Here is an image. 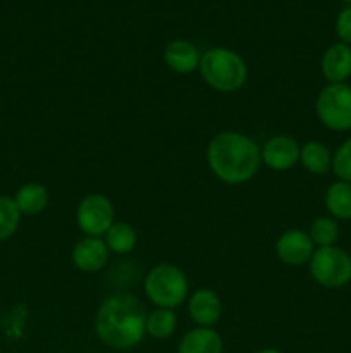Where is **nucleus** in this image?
<instances>
[{
  "label": "nucleus",
  "instance_id": "1",
  "mask_svg": "<svg viewBox=\"0 0 351 353\" xmlns=\"http://www.w3.org/2000/svg\"><path fill=\"white\" fill-rule=\"evenodd\" d=\"M147 309L129 293H116L100 303L95 316L98 340L114 350H129L147 334Z\"/></svg>",
  "mask_w": 351,
  "mask_h": 353
},
{
  "label": "nucleus",
  "instance_id": "2",
  "mask_svg": "<svg viewBox=\"0 0 351 353\" xmlns=\"http://www.w3.org/2000/svg\"><path fill=\"white\" fill-rule=\"evenodd\" d=\"M210 171L227 185H241L253 178L262 165V148L250 137L224 131L212 138L206 148Z\"/></svg>",
  "mask_w": 351,
  "mask_h": 353
},
{
  "label": "nucleus",
  "instance_id": "3",
  "mask_svg": "<svg viewBox=\"0 0 351 353\" xmlns=\"http://www.w3.org/2000/svg\"><path fill=\"white\" fill-rule=\"evenodd\" d=\"M198 71L206 85L222 93L236 92L248 78L244 59L226 47H212L203 52Z\"/></svg>",
  "mask_w": 351,
  "mask_h": 353
},
{
  "label": "nucleus",
  "instance_id": "4",
  "mask_svg": "<svg viewBox=\"0 0 351 353\" xmlns=\"http://www.w3.org/2000/svg\"><path fill=\"white\" fill-rule=\"evenodd\" d=\"M145 295L158 309H176L188 300L189 283L182 269L172 264H158L145 276Z\"/></svg>",
  "mask_w": 351,
  "mask_h": 353
},
{
  "label": "nucleus",
  "instance_id": "5",
  "mask_svg": "<svg viewBox=\"0 0 351 353\" xmlns=\"http://www.w3.org/2000/svg\"><path fill=\"white\" fill-rule=\"evenodd\" d=\"M320 123L330 131L344 133L351 130V86L348 83H329L315 100Z\"/></svg>",
  "mask_w": 351,
  "mask_h": 353
},
{
  "label": "nucleus",
  "instance_id": "6",
  "mask_svg": "<svg viewBox=\"0 0 351 353\" xmlns=\"http://www.w3.org/2000/svg\"><path fill=\"white\" fill-rule=\"evenodd\" d=\"M310 276L323 288H343L351 281V255L343 248L320 247L308 262Z\"/></svg>",
  "mask_w": 351,
  "mask_h": 353
},
{
  "label": "nucleus",
  "instance_id": "7",
  "mask_svg": "<svg viewBox=\"0 0 351 353\" xmlns=\"http://www.w3.org/2000/svg\"><path fill=\"white\" fill-rule=\"evenodd\" d=\"M114 217H116V210H114L112 202L102 193L86 195L76 210V223L86 236H103L109 228L116 223Z\"/></svg>",
  "mask_w": 351,
  "mask_h": 353
},
{
  "label": "nucleus",
  "instance_id": "8",
  "mask_svg": "<svg viewBox=\"0 0 351 353\" xmlns=\"http://www.w3.org/2000/svg\"><path fill=\"white\" fill-rule=\"evenodd\" d=\"M298 141L288 134H277L262 147V162L272 171H288L299 162Z\"/></svg>",
  "mask_w": 351,
  "mask_h": 353
},
{
  "label": "nucleus",
  "instance_id": "9",
  "mask_svg": "<svg viewBox=\"0 0 351 353\" xmlns=\"http://www.w3.org/2000/svg\"><path fill=\"white\" fill-rule=\"evenodd\" d=\"M275 252H277L279 261L284 264L303 265L308 264L315 248L308 233L301 230H288L279 236Z\"/></svg>",
  "mask_w": 351,
  "mask_h": 353
},
{
  "label": "nucleus",
  "instance_id": "10",
  "mask_svg": "<svg viewBox=\"0 0 351 353\" xmlns=\"http://www.w3.org/2000/svg\"><path fill=\"white\" fill-rule=\"evenodd\" d=\"M109 254L110 250L107 248L105 241L102 238L85 236L74 245L71 259L78 271L93 274V272H98L105 268L107 261H109Z\"/></svg>",
  "mask_w": 351,
  "mask_h": 353
},
{
  "label": "nucleus",
  "instance_id": "11",
  "mask_svg": "<svg viewBox=\"0 0 351 353\" xmlns=\"http://www.w3.org/2000/svg\"><path fill=\"white\" fill-rule=\"evenodd\" d=\"M162 59L171 71L178 72V74H189L200 68L202 54L195 43L178 38L165 45Z\"/></svg>",
  "mask_w": 351,
  "mask_h": 353
},
{
  "label": "nucleus",
  "instance_id": "12",
  "mask_svg": "<svg viewBox=\"0 0 351 353\" xmlns=\"http://www.w3.org/2000/svg\"><path fill=\"white\" fill-rule=\"evenodd\" d=\"M320 71L329 83H346L351 78V47L336 41L326 48L320 61Z\"/></svg>",
  "mask_w": 351,
  "mask_h": 353
},
{
  "label": "nucleus",
  "instance_id": "13",
  "mask_svg": "<svg viewBox=\"0 0 351 353\" xmlns=\"http://www.w3.org/2000/svg\"><path fill=\"white\" fill-rule=\"evenodd\" d=\"M188 312L191 319L202 327H212L222 314L219 295L210 288H200L188 300Z\"/></svg>",
  "mask_w": 351,
  "mask_h": 353
},
{
  "label": "nucleus",
  "instance_id": "14",
  "mask_svg": "<svg viewBox=\"0 0 351 353\" xmlns=\"http://www.w3.org/2000/svg\"><path fill=\"white\" fill-rule=\"evenodd\" d=\"M222 338L215 330L198 326L181 338L178 353H222Z\"/></svg>",
  "mask_w": 351,
  "mask_h": 353
},
{
  "label": "nucleus",
  "instance_id": "15",
  "mask_svg": "<svg viewBox=\"0 0 351 353\" xmlns=\"http://www.w3.org/2000/svg\"><path fill=\"white\" fill-rule=\"evenodd\" d=\"M48 200H50L48 190L41 183H26L14 195V202L23 216H36L43 212L48 205Z\"/></svg>",
  "mask_w": 351,
  "mask_h": 353
},
{
  "label": "nucleus",
  "instance_id": "16",
  "mask_svg": "<svg viewBox=\"0 0 351 353\" xmlns=\"http://www.w3.org/2000/svg\"><path fill=\"white\" fill-rule=\"evenodd\" d=\"M327 212L336 221H351V183L348 181H334L326 190Z\"/></svg>",
  "mask_w": 351,
  "mask_h": 353
},
{
  "label": "nucleus",
  "instance_id": "17",
  "mask_svg": "<svg viewBox=\"0 0 351 353\" xmlns=\"http://www.w3.org/2000/svg\"><path fill=\"white\" fill-rule=\"evenodd\" d=\"M299 162L308 172L322 176L332 169V154L322 141H306L299 150Z\"/></svg>",
  "mask_w": 351,
  "mask_h": 353
},
{
  "label": "nucleus",
  "instance_id": "18",
  "mask_svg": "<svg viewBox=\"0 0 351 353\" xmlns=\"http://www.w3.org/2000/svg\"><path fill=\"white\" fill-rule=\"evenodd\" d=\"M103 236H105L103 241H105L107 248H109L110 252H114V254H129V252H133V248L136 247V231H134V228L131 226V224L124 223V221L114 223Z\"/></svg>",
  "mask_w": 351,
  "mask_h": 353
},
{
  "label": "nucleus",
  "instance_id": "19",
  "mask_svg": "<svg viewBox=\"0 0 351 353\" xmlns=\"http://www.w3.org/2000/svg\"><path fill=\"white\" fill-rule=\"evenodd\" d=\"M178 326V317L171 309H155L147 317V334L153 340H165Z\"/></svg>",
  "mask_w": 351,
  "mask_h": 353
},
{
  "label": "nucleus",
  "instance_id": "20",
  "mask_svg": "<svg viewBox=\"0 0 351 353\" xmlns=\"http://www.w3.org/2000/svg\"><path fill=\"white\" fill-rule=\"evenodd\" d=\"M310 238H312L313 245L317 247H332L336 245L337 238H339V226L337 221L332 217L320 216L310 226Z\"/></svg>",
  "mask_w": 351,
  "mask_h": 353
},
{
  "label": "nucleus",
  "instance_id": "21",
  "mask_svg": "<svg viewBox=\"0 0 351 353\" xmlns=\"http://www.w3.org/2000/svg\"><path fill=\"white\" fill-rule=\"evenodd\" d=\"M23 214L17 209L16 202L10 196L0 195V241L9 240L14 236L21 223Z\"/></svg>",
  "mask_w": 351,
  "mask_h": 353
},
{
  "label": "nucleus",
  "instance_id": "22",
  "mask_svg": "<svg viewBox=\"0 0 351 353\" xmlns=\"http://www.w3.org/2000/svg\"><path fill=\"white\" fill-rule=\"evenodd\" d=\"M339 181L351 183V137L346 138L332 154V169Z\"/></svg>",
  "mask_w": 351,
  "mask_h": 353
},
{
  "label": "nucleus",
  "instance_id": "23",
  "mask_svg": "<svg viewBox=\"0 0 351 353\" xmlns=\"http://www.w3.org/2000/svg\"><path fill=\"white\" fill-rule=\"evenodd\" d=\"M336 34L339 41L351 47V6H344L336 17Z\"/></svg>",
  "mask_w": 351,
  "mask_h": 353
},
{
  "label": "nucleus",
  "instance_id": "24",
  "mask_svg": "<svg viewBox=\"0 0 351 353\" xmlns=\"http://www.w3.org/2000/svg\"><path fill=\"white\" fill-rule=\"evenodd\" d=\"M257 353H282V352L277 350V348H264V350H258Z\"/></svg>",
  "mask_w": 351,
  "mask_h": 353
},
{
  "label": "nucleus",
  "instance_id": "25",
  "mask_svg": "<svg viewBox=\"0 0 351 353\" xmlns=\"http://www.w3.org/2000/svg\"><path fill=\"white\" fill-rule=\"evenodd\" d=\"M341 2H343L344 6H351V0H341Z\"/></svg>",
  "mask_w": 351,
  "mask_h": 353
},
{
  "label": "nucleus",
  "instance_id": "26",
  "mask_svg": "<svg viewBox=\"0 0 351 353\" xmlns=\"http://www.w3.org/2000/svg\"><path fill=\"white\" fill-rule=\"evenodd\" d=\"M0 353H3V352H0Z\"/></svg>",
  "mask_w": 351,
  "mask_h": 353
}]
</instances>
